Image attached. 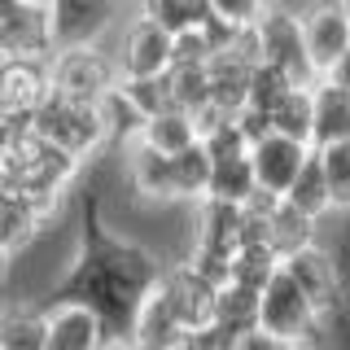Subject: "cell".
<instances>
[{"label":"cell","instance_id":"5bb4252c","mask_svg":"<svg viewBox=\"0 0 350 350\" xmlns=\"http://www.w3.org/2000/svg\"><path fill=\"white\" fill-rule=\"evenodd\" d=\"M262 228H267V250H271L276 262H289L293 254H302V250H311V245L324 241V224L298 215L293 206H284V202H276L271 215H262Z\"/></svg>","mask_w":350,"mask_h":350},{"label":"cell","instance_id":"d6986e66","mask_svg":"<svg viewBox=\"0 0 350 350\" xmlns=\"http://www.w3.org/2000/svg\"><path fill=\"white\" fill-rule=\"evenodd\" d=\"M49 315L36 298H9L0 302V350H44Z\"/></svg>","mask_w":350,"mask_h":350},{"label":"cell","instance_id":"277c9868","mask_svg":"<svg viewBox=\"0 0 350 350\" xmlns=\"http://www.w3.org/2000/svg\"><path fill=\"white\" fill-rule=\"evenodd\" d=\"M49 92L62 101H79V105H96L109 88L118 83L114 75V57L105 53V44L96 49H57L49 62Z\"/></svg>","mask_w":350,"mask_h":350},{"label":"cell","instance_id":"9a60e30c","mask_svg":"<svg viewBox=\"0 0 350 350\" xmlns=\"http://www.w3.org/2000/svg\"><path fill=\"white\" fill-rule=\"evenodd\" d=\"M123 180L131 197L149 206H171V158H158L145 145H131L123 149Z\"/></svg>","mask_w":350,"mask_h":350},{"label":"cell","instance_id":"4fadbf2b","mask_svg":"<svg viewBox=\"0 0 350 350\" xmlns=\"http://www.w3.org/2000/svg\"><path fill=\"white\" fill-rule=\"evenodd\" d=\"M44 101H49L44 62H0V114L31 118Z\"/></svg>","mask_w":350,"mask_h":350},{"label":"cell","instance_id":"484cf974","mask_svg":"<svg viewBox=\"0 0 350 350\" xmlns=\"http://www.w3.org/2000/svg\"><path fill=\"white\" fill-rule=\"evenodd\" d=\"M140 14H145L162 36L180 40V36H189V31L202 27L206 0H149V5H140Z\"/></svg>","mask_w":350,"mask_h":350},{"label":"cell","instance_id":"e0dca14e","mask_svg":"<svg viewBox=\"0 0 350 350\" xmlns=\"http://www.w3.org/2000/svg\"><path fill=\"white\" fill-rule=\"evenodd\" d=\"M49 328H44V350H101L105 333L96 315L79 306H49Z\"/></svg>","mask_w":350,"mask_h":350},{"label":"cell","instance_id":"6da1fadb","mask_svg":"<svg viewBox=\"0 0 350 350\" xmlns=\"http://www.w3.org/2000/svg\"><path fill=\"white\" fill-rule=\"evenodd\" d=\"M79 206V228H75V254L49 284V293L36 298L44 311L49 306H79L96 315L105 337H127L140 302L158 289L162 262L140 237L118 232L105 219V202L96 189L75 193Z\"/></svg>","mask_w":350,"mask_h":350},{"label":"cell","instance_id":"7402d4cb","mask_svg":"<svg viewBox=\"0 0 350 350\" xmlns=\"http://www.w3.org/2000/svg\"><path fill=\"white\" fill-rule=\"evenodd\" d=\"M136 145L153 149L158 158H175V153H184V149H193V145H197L193 118L184 114V109L153 114V118H145V127H140V140H136Z\"/></svg>","mask_w":350,"mask_h":350},{"label":"cell","instance_id":"44dd1931","mask_svg":"<svg viewBox=\"0 0 350 350\" xmlns=\"http://www.w3.org/2000/svg\"><path fill=\"white\" fill-rule=\"evenodd\" d=\"M211 328L228 342H241V337L258 333V293L254 289H241V284H224L215 293V315Z\"/></svg>","mask_w":350,"mask_h":350},{"label":"cell","instance_id":"836d02e7","mask_svg":"<svg viewBox=\"0 0 350 350\" xmlns=\"http://www.w3.org/2000/svg\"><path fill=\"white\" fill-rule=\"evenodd\" d=\"M232 350H298V346H284V342H271V337H262V333H250V337H241Z\"/></svg>","mask_w":350,"mask_h":350},{"label":"cell","instance_id":"f1b7e54d","mask_svg":"<svg viewBox=\"0 0 350 350\" xmlns=\"http://www.w3.org/2000/svg\"><path fill=\"white\" fill-rule=\"evenodd\" d=\"M293 88L298 83H293L289 75L271 70V66H254V70H250V88H245V109H258V114L271 118V109H276Z\"/></svg>","mask_w":350,"mask_h":350},{"label":"cell","instance_id":"4316f807","mask_svg":"<svg viewBox=\"0 0 350 350\" xmlns=\"http://www.w3.org/2000/svg\"><path fill=\"white\" fill-rule=\"evenodd\" d=\"M271 136L298 140V145L311 149V88H293V92L271 109Z\"/></svg>","mask_w":350,"mask_h":350},{"label":"cell","instance_id":"ac0fdd59","mask_svg":"<svg viewBox=\"0 0 350 350\" xmlns=\"http://www.w3.org/2000/svg\"><path fill=\"white\" fill-rule=\"evenodd\" d=\"M250 66L245 57H237V53H215L211 62H206V92H211L215 109H224V114H237V109H245V88H250Z\"/></svg>","mask_w":350,"mask_h":350},{"label":"cell","instance_id":"2e32d148","mask_svg":"<svg viewBox=\"0 0 350 350\" xmlns=\"http://www.w3.org/2000/svg\"><path fill=\"white\" fill-rule=\"evenodd\" d=\"M350 140V96L337 92L333 83H311V149Z\"/></svg>","mask_w":350,"mask_h":350},{"label":"cell","instance_id":"1f68e13d","mask_svg":"<svg viewBox=\"0 0 350 350\" xmlns=\"http://www.w3.org/2000/svg\"><path fill=\"white\" fill-rule=\"evenodd\" d=\"M328 224H337L333 232H324V245L333 250L337 267H342V293L350 298V215H333Z\"/></svg>","mask_w":350,"mask_h":350},{"label":"cell","instance_id":"ffe728a7","mask_svg":"<svg viewBox=\"0 0 350 350\" xmlns=\"http://www.w3.org/2000/svg\"><path fill=\"white\" fill-rule=\"evenodd\" d=\"M49 232V224L22 202L18 193L0 189V250L9 258H22L27 250H36V241Z\"/></svg>","mask_w":350,"mask_h":350},{"label":"cell","instance_id":"3957f363","mask_svg":"<svg viewBox=\"0 0 350 350\" xmlns=\"http://www.w3.org/2000/svg\"><path fill=\"white\" fill-rule=\"evenodd\" d=\"M320 328H324L320 311L302 298V289L284 271H276L258 289V333L262 337L298 346V350H315L320 346Z\"/></svg>","mask_w":350,"mask_h":350},{"label":"cell","instance_id":"83f0119b","mask_svg":"<svg viewBox=\"0 0 350 350\" xmlns=\"http://www.w3.org/2000/svg\"><path fill=\"white\" fill-rule=\"evenodd\" d=\"M328 184V202H333V215H350V140H337V145L315 149Z\"/></svg>","mask_w":350,"mask_h":350},{"label":"cell","instance_id":"e575fe53","mask_svg":"<svg viewBox=\"0 0 350 350\" xmlns=\"http://www.w3.org/2000/svg\"><path fill=\"white\" fill-rule=\"evenodd\" d=\"M9 267H14V258H9L5 250H0V280H5V271H9Z\"/></svg>","mask_w":350,"mask_h":350},{"label":"cell","instance_id":"d4e9b609","mask_svg":"<svg viewBox=\"0 0 350 350\" xmlns=\"http://www.w3.org/2000/svg\"><path fill=\"white\" fill-rule=\"evenodd\" d=\"M206 180H211V158L202 149H184L171 158V206H197L206 197Z\"/></svg>","mask_w":350,"mask_h":350},{"label":"cell","instance_id":"30bf717a","mask_svg":"<svg viewBox=\"0 0 350 350\" xmlns=\"http://www.w3.org/2000/svg\"><path fill=\"white\" fill-rule=\"evenodd\" d=\"M118 27V9L101 0H49V40L57 49H96Z\"/></svg>","mask_w":350,"mask_h":350},{"label":"cell","instance_id":"4dcf8cb0","mask_svg":"<svg viewBox=\"0 0 350 350\" xmlns=\"http://www.w3.org/2000/svg\"><path fill=\"white\" fill-rule=\"evenodd\" d=\"M206 153L211 162H224V158H241V153H250V145L241 140V131H237V123H224L219 131H211V136L197 145Z\"/></svg>","mask_w":350,"mask_h":350},{"label":"cell","instance_id":"cb8c5ba5","mask_svg":"<svg viewBox=\"0 0 350 350\" xmlns=\"http://www.w3.org/2000/svg\"><path fill=\"white\" fill-rule=\"evenodd\" d=\"M258 193L254 184V171H250V158H224V162H211V180H206V197L211 202H224V206H245L250 197Z\"/></svg>","mask_w":350,"mask_h":350},{"label":"cell","instance_id":"603a6c76","mask_svg":"<svg viewBox=\"0 0 350 350\" xmlns=\"http://www.w3.org/2000/svg\"><path fill=\"white\" fill-rule=\"evenodd\" d=\"M280 202L293 206V211L306 215V219H315V224H328V219H333V202H328V184H324V171H320L315 149H311V158L302 162L298 180L289 184V193H284Z\"/></svg>","mask_w":350,"mask_h":350},{"label":"cell","instance_id":"8fae6325","mask_svg":"<svg viewBox=\"0 0 350 350\" xmlns=\"http://www.w3.org/2000/svg\"><path fill=\"white\" fill-rule=\"evenodd\" d=\"M280 271L302 289V298L320 311V320H328L346 298L342 293V267H337L333 250H328L324 241L311 245V250H302V254H293L289 262H280Z\"/></svg>","mask_w":350,"mask_h":350},{"label":"cell","instance_id":"7a4b0ae2","mask_svg":"<svg viewBox=\"0 0 350 350\" xmlns=\"http://www.w3.org/2000/svg\"><path fill=\"white\" fill-rule=\"evenodd\" d=\"M31 131H36L40 145L66 153L70 162L88 167L92 158L105 153V131H101V114L96 105H79V101H62L49 92L36 114H31Z\"/></svg>","mask_w":350,"mask_h":350},{"label":"cell","instance_id":"5b68a950","mask_svg":"<svg viewBox=\"0 0 350 350\" xmlns=\"http://www.w3.org/2000/svg\"><path fill=\"white\" fill-rule=\"evenodd\" d=\"M298 14V36H302V57L315 79H324L350 49V5L324 0V5H293Z\"/></svg>","mask_w":350,"mask_h":350},{"label":"cell","instance_id":"52a82bcc","mask_svg":"<svg viewBox=\"0 0 350 350\" xmlns=\"http://www.w3.org/2000/svg\"><path fill=\"white\" fill-rule=\"evenodd\" d=\"M109 57H114V75L123 83L162 79L171 70V36H162L140 9H131V18L118 27V49Z\"/></svg>","mask_w":350,"mask_h":350},{"label":"cell","instance_id":"f546056e","mask_svg":"<svg viewBox=\"0 0 350 350\" xmlns=\"http://www.w3.org/2000/svg\"><path fill=\"white\" fill-rule=\"evenodd\" d=\"M280 271V262L271 258V250H237L232 267H228V284H241V289H262L271 276Z\"/></svg>","mask_w":350,"mask_h":350},{"label":"cell","instance_id":"9c48e42d","mask_svg":"<svg viewBox=\"0 0 350 350\" xmlns=\"http://www.w3.org/2000/svg\"><path fill=\"white\" fill-rule=\"evenodd\" d=\"M215 293H219L215 284H206L184 258H175V262H167V267H162L158 302L167 306V315L175 320V328H180V333H193V328H211Z\"/></svg>","mask_w":350,"mask_h":350},{"label":"cell","instance_id":"ba28073f","mask_svg":"<svg viewBox=\"0 0 350 350\" xmlns=\"http://www.w3.org/2000/svg\"><path fill=\"white\" fill-rule=\"evenodd\" d=\"M0 57L5 62H49V0H0Z\"/></svg>","mask_w":350,"mask_h":350},{"label":"cell","instance_id":"8992f818","mask_svg":"<svg viewBox=\"0 0 350 350\" xmlns=\"http://www.w3.org/2000/svg\"><path fill=\"white\" fill-rule=\"evenodd\" d=\"M254 53H258V66H271V70L289 75L298 88L315 83V75L306 70V57H302V36H298V14H293V5H262L258 9Z\"/></svg>","mask_w":350,"mask_h":350},{"label":"cell","instance_id":"7c38bea8","mask_svg":"<svg viewBox=\"0 0 350 350\" xmlns=\"http://www.w3.org/2000/svg\"><path fill=\"white\" fill-rule=\"evenodd\" d=\"M245 158H250V171H254L258 193L284 197L289 184L298 180L302 162L311 158V149L298 145V140H284V136H267V140H258V145H250Z\"/></svg>","mask_w":350,"mask_h":350},{"label":"cell","instance_id":"d6a6232c","mask_svg":"<svg viewBox=\"0 0 350 350\" xmlns=\"http://www.w3.org/2000/svg\"><path fill=\"white\" fill-rule=\"evenodd\" d=\"M324 83H333L337 92H346V96H350V49H346V57H342V62L333 66V70L324 75Z\"/></svg>","mask_w":350,"mask_h":350}]
</instances>
